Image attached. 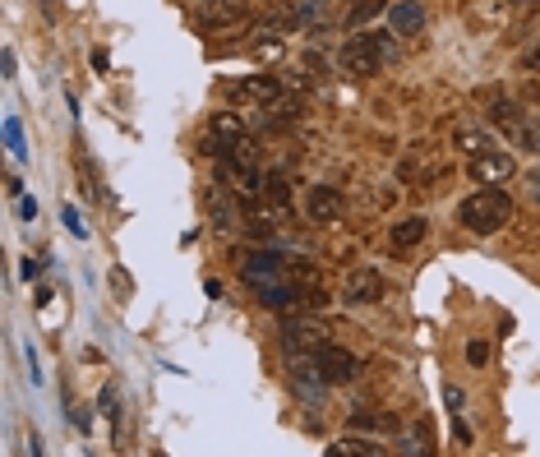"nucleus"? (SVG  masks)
<instances>
[{"mask_svg":"<svg viewBox=\"0 0 540 457\" xmlns=\"http://www.w3.org/2000/svg\"><path fill=\"white\" fill-rule=\"evenodd\" d=\"M508 217H513V199L504 194V185H480L471 199L457 204V222L467 231H476V236H494Z\"/></svg>","mask_w":540,"mask_h":457,"instance_id":"nucleus-1","label":"nucleus"},{"mask_svg":"<svg viewBox=\"0 0 540 457\" xmlns=\"http://www.w3.org/2000/svg\"><path fill=\"white\" fill-rule=\"evenodd\" d=\"M393 61H397V37L393 33H356L347 47H342V56H337V65H342L351 79H370V74H379Z\"/></svg>","mask_w":540,"mask_h":457,"instance_id":"nucleus-2","label":"nucleus"},{"mask_svg":"<svg viewBox=\"0 0 540 457\" xmlns=\"http://www.w3.org/2000/svg\"><path fill=\"white\" fill-rule=\"evenodd\" d=\"M250 19V0H204L194 10V24L204 33H222V28H236Z\"/></svg>","mask_w":540,"mask_h":457,"instance_id":"nucleus-3","label":"nucleus"},{"mask_svg":"<svg viewBox=\"0 0 540 457\" xmlns=\"http://www.w3.org/2000/svg\"><path fill=\"white\" fill-rule=\"evenodd\" d=\"M240 277H245L250 287H268V282H287L291 264L273 250H250L245 259H240Z\"/></svg>","mask_w":540,"mask_h":457,"instance_id":"nucleus-4","label":"nucleus"},{"mask_svg":"<svg viewBox=\"0 0 540 457\" xmlns=\"http://www.w3.org/2000/svg\"><path fill=\"white\" fill-rule=\"evenodd\" d=\"M314 361H319V370H324V379L328 384H351L360 374V361L351 356L347 347H337V342H319V351H314Z\"/></svg>","mask_w":540,"mask_h":457,"instance_id":"nucleus-5","label":"nucleus"},{"mask_svg":"<svg viewBox=\"0 0 540 457\" xmlns=\"http://www.w3.org/2000/svg\"><path fill=\"white\" fill-rule=\"evenodd\" d=\"M467 176H471L476 185H508V181L517 176V162H513L508 153H494V148H490V153H476V157H471V162H467Z\"/></svg>","mask_w":540,"mask_h":457,"instance_id":"nucleus-6","label":"nucleus"},{"mask_svg":"<svg viewBox=\"0 0 540 457\" xmlns=\"http://www.w3.org/2000/svg\"><path fill=\"white\" fill-rule=\"evenodd\" d=\"M305 217L319 222V227L342 222V217H347V199H342V190H333V185H314V190L305 194Z\"/></svg>","mask_w":540,"mask_h":457,"instance_id":"nucleus-7","label":"nucleus"},{"mask_svg":"<svg viewBox=\"0 0 540 457\" xmlns=\"http://www.w3.org/2000/svg\"><path fill=\"white\" fill-rule=\"evenodd\" d=\"M342 301L347 305L384 301V277H379V268H351L347 282H342Z\"/></svg>","mask_w":540,"mask_h":457,"instance_id":"nucleus-8","label":"nucleus"},{"mask_svg":"<svg viewBox=\"0 0 540 457\" xmlns=\"http://www.w3.org/2000/svg\"><path fill=\"white\" fill-rule=\"evenodd\" d=\"M282 93H287V88L277 84L273 74H250V79H240V84H236V97L254 102V107H273Z\"/></svg>","mask_w":540,"mask_h":457,"instance_id":"nucleus-9","label":"nucleus"},{"mask_svg":"<svg viewBox=\"0 0 540 457\" xmlns=\"http://www.w3.org/2000/svg\"><path fill=\"white\" fill-rule=\"evenodd\" d=\"M388 24L402 37L420 33V28H425V5H420V0H393V5H388Z\"/></svg>","mask_w":540,"mask_h":457,"instance_id":"nucleus-10","label":"nucleus"},{"mask_svg":"<svg viewBox=\"0 0 540 457\" xmlns=\"http://www.w3.org/2000/svg\"><path fill=\"white\" fill-rule=\"evenodd\" d=\"M208 134H213L217 144H222V157H227V148H231V144H240V139H250L245 121H240V116H231V111H217L213 121H208Z\"/></svg>","mask_w":540,"mask_h":457,"instance_id":"nucleus-11","label":"nucleus"},{"mask_svg":"<svg viewBox=\"0 0 540 457\" xmlns=\"http://www.w3.org/2000/svg\"><path fill=\"white\" fill-rule=\"evenodd\" d=\"M347 430L351 434H397V421L393 416H374V411H351Z\"/></svg>","mask_w":540,"mask_h":457,"instance_id":"nucleus-12","label":"nucleus"},{"mask_svg":"<svg viewBox=\"0 0 540 457\" xmlns=\"http://www.w3.org/2000/svg\"><path fill=\"white\" fill-rule=\"evenodd\" d=\"M296 5V24L300 28H324L333 14V0H291Z\"/></svg>","mask_w":540,"mask_h":457,"instance_id":"nucleus-13","label":"nucleus"},{"mask_svg":"<svg viewBox=\"0 0 540 457\" xmlns=\"http://www.w3.org/2000/svg\"><path fill=\"white\" fill-rule=\"evenodd\" d=\"M264 199H268V208H273V217H287L291 213V181L287 176H268Z\"/></svg>","mask_w":540,"mask_h":457,"instance_id":"nucleus-14","label":"nucleus"},{"mask_svg":"<svg viewBox=\"0 0 540 457\" xmlns=\"http://www.w3.org/2000/svg\"><path fill=\"white\" fill-rule=\"evenodd\" d=\"M425 231H430L425 217H402V222L393 227V245H397V250H411V245L425 241Z\"/></svg>","mask_w":540,"mask_h":457,"instance_id":"nucleus-15","label":"nucleus"},{"mask_svg":"<svg viewBox=\"0 0 540 457\" xmlns=\"http://www.w3.org/2000/svg\"><path fill=\"white\" fill-rule=\"evenodd\" d=\"M328 453H333V457H379L384 448L374 444L370 434H365V439H360V434H351V439H337V444H328Z\"/></svg>","mask_w":540,"mask_h":457,"instance_id":"nucleus-16","label":"nucleus"},{"mask_svg":"<svg viewBox=\"0 0 540 457\" xmlns=\"http://www.w3.org/2000/svg\"><path fill=\"white\" fill-rule=\"evenodd\" d=\"M457 148L476 157V153H490L494 139H490V130H480V125H462V130H457Z\"/></svg>","mask_w":540,"mask_h":457,"instance_id":"nucleus-17","label":"nucleus"},{"mask_svg":"<svg viewBox=\"0 0 540 457\" xmlns=\"http://www.w3.org/2000/svg\"><path fill=\"white\" fill-rule=\"evenodd\" d=\"M213 227H236V204H231L227 190H213Z\"/></svg>","mask_w":540,"mask_h":457,"instance_id":"nucleus-18","label":"nucleus"},{"mask_svg":"<svg viewBox=\"0 0 540 457\" xmlns=\"http://www.w3.org/2000/svg\"><path fill=\"white\" fill-rule=\"evenodd\" d=\"M388 5H393V0H356V5H351V28H360L365 19H374L379 10H388Z\"/></svg>","mask_w":540,"mask_h":457,"instance_id":"nucleus-19","label":"nucleus"},{"mask_svg":"<svg viewBox=\"0 0 540 457\" xmlns=\"http://www.w3.org/2000/svg\"><path fill=\"white\" fill-rule=\"evenodd\" d=\"M467 365H471V370L490 365V342H485V337H471V342H467Z\"/></svg>","mask_w":540,"mask_h":457,"instance_id":"nucleus-20","label":"nucleus"},{"mask_svg":"<svg viewBox=\"0 0 540 457\" xmlns=\"http://www.w3.org/2000/svg\"><path fill=\"white\" fill-rule=\"evenodd\" d=\"M5 139H10V153L14 157H24V130H19V121H14V116L5 121Z\"/></svg>","mask_w":540,"mask_h":457,"instance_id":"nucleus-21","label":"nucleus"},{"mask_svg":"<svg viewBox=\"0 0 540 457\" xmlns=\"http://www.w3.org/2000/svg\"><path fill=\"white\" fill-rule=\"evenodd\" d=\"M522 70L540 74V42H531V47H527V51H522Z\"/></svg>","mask_w":540,"mask_h":457,"instance_id":"nucleus-22","label":"nucleus"},{"mask_svg":"<svg viewBox=\"0 0 540 457\" xmlns=\"http://www.w3.org/2000/svg\"><path fill=\"white\" fill-rule=\"evenodd\" d=\"M402 453H430V444H425V430H416L407 439V444H402Z\"/></svg>","mask_w":540,"mask_h":457,"instance_id":"nucleus-23","label":"nucleus"},{"mask_svg":"<svg viewBox=\"0 0 540 457\" xmlns=\"http://www.w3.org/2000/svg\"><path fill=\"white\" fill-rule=\"evenodd\" d=\"M462 407H467V397H462V388H448V411H453V416H462Z\"/></svg>","mask_w":540,"mask_h":457,"instance_id":"nucleus-24","label":"nucleus"},{"mask_svg":"<svg viewBox=\"0 0 540 457\" xmlns=\"http://www.w3.org/2000/svg\"><path fill=\"white\" fill-rule=\"evenodd\" d=\"M97 407H102V416H116V393L107 388V393L97 397Z\"/></svg>","mask_w":540,"mask_h":457,"instance_id":"nucleus-25","label":"nucleus"},{"mask_svg":"<svg viewBox=\"0 0 540 457\" xmlns=\"http://www.w3.org/2000/svg\"><path fill=\"white\" fill-rule=\"evenodd\" d=\"M65 227H70L74 236H84V227H79V213H74V208H65Z\"/></svg>","mask_w":540,"mask_h":457,"instance_id":"nucleus-26","label":"nucleus"},{"mask_svg":"<svg viewBox=\"0 0 540 457\" xmlns=\"http://www.w3.org/2000/svg\"><path fill=\"white\" fill-rule=\"evenodd\" d=\"M453 434H457V444H471V430H467V425H462V416H457V421H453Z\"/></svg>","mask_w":540,"mask_h":457,"instance_id":"nucleus-27","label":"nucleus"},{"mask_svg":"<svg viewBox=\"0 0 540 457\" xmlns=\"http://www.w3.org/2000/svg\"><path fill=\"white\" fill-rule=\"evenodd\" d=\"M531 194H536V199H540V171H536V176H531Z\"/></svg>","mask_w":540,"mask_h":457,"instance_id":"nucleus-28","label":"nucleus"}]
</instances>
